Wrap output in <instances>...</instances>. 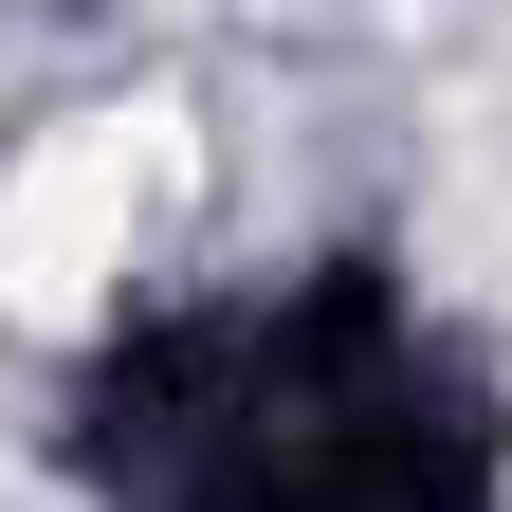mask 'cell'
I'll list each match as a JSON object with an SVG mask.
<instances>
[{
	"label": "cell",
	"mask_w": 512,
	"mask_h": 512,
	"mask_svg": "<svg viewBox=\"0 0 512 512\" xmlns=\"http://www.w3.org/2000/svg\"><path fill=\"white\" fill-rule=\"evenodd\" d=\"M92 512H512V403L384 238L128 311L55 421Z\"/></svg>",
	"instance_id": "6da1fadb"
}]
</instances>
